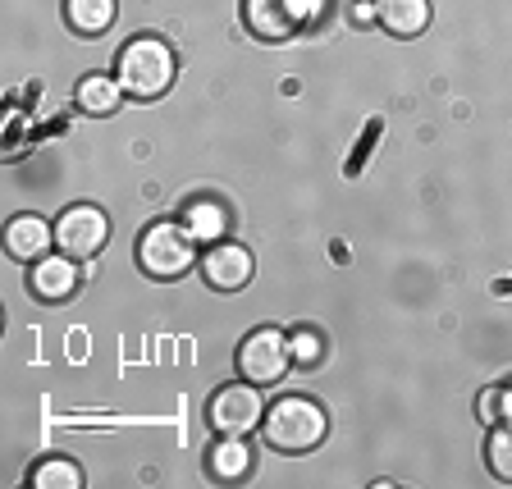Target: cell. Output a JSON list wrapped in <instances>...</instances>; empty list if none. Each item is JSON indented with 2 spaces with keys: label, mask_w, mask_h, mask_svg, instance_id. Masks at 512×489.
<instances>
[{
  "label": "cell",
  "mask_w": 512,
  "mask_h": 489,
  "mask_svg": "<svg viewBox=\"0 0 512 489\" xmlns=\"http://www.w3.org/2000/svg\"><path fill=\"white\" fill-rule=\"evenodd\" d=\"M375 14H380V28L403 42L430 28V0H375Z\"/></svg>",
  "instance_id": "8fae6325"
},
{
  "label": "cell",
  "mask_w": 512,
  "mask_h": 489,
  "mask_svg": "<svg viewBox=\"0 0 512 489\" xmlns=\"http://www.w3.org/2000/svg\"><path fill=\"white\" fill-rule=\"evenodd\" d=\"M288 352H293L298 371H316V366H320V352H325V343H320L316 330H298L293 339H288Z\"/></svg>",
  "instance_id": "ac0fdd59"
},
{
  "label": "cell",
  "mask_w": 512,
  "mask_h": 489,
  "mask_svg": "<svg viewBox=\"0 0 512 489\" xmlns=\"http://www.w3.org/2000/svg\"><path fill=\"white\" fill-rule=\"evenodd\" d=\"M320 14V0H243V23L261 42H293Z\"/></svg>",
  "instance_id": "277c9868"
},
{
  "label": "cell",
  "mask_w": 512,
  "mask_h": 489,
  "mask_svg": "<svg viewBox=\"0 0 512 489\" xmlns=\"http://www.w3.org/2000/svg\"><path fill=\"white\" fill-rule=\"evenodd\" d=\"M119 101H124V87L115 74H87L78 83V110H87V115H115Z\"/></svg>",
  "instance_id": "5bb4252c"
},
{
  "label": "cell",
  "mask_w": 512,
  "mask_h": 489,
  "mask_svg": "<svg viewBox=\"0 0 512 489\" xmlns=\"http://www.w3.org/2000/svg\"><path fill=\"white\" fill-rule=\"evenodd\" d=\"M197 270H202V279L215 288V293H238V288L252 284V252L238 243H211L202 252V261H197Z\"/></svg>",
  "instance_id": "ba28073f"
},
{
  "label": "cell",
  "mask_w": 512,
  "mask_h": 489,
  "mask_svg": "<svg viewBox=\"0 0 512 489\" xmlns=\"http://www.w3.org/2000/svg\"><path fill=\"white\" fill-rule=\"evenodd\" d=\"M115 78H119V87H124V96H133V101H156V96H165L174 87V51L160 42V37L142 32V37H133V42L119 51Z\"/></svg>",
  "instance_id": "7a4b0ae2"
},
{
  "label": "cell",
  "mask_w": 512,
  "mask_h": 489,
  "mask_svg": "<svg viewBox=\"0 0 512 489\" xmlns=\"http://www.w3.org/2000/svg\"><path fill=\"white\" fill-rule=\"evenodd\" d=\"M266 421V398H261V384L243 380V384H224L220 394L206 403V426L215 435H252Z\"/></svg>",
  "instance_id": "5b68a950"
},
{
  "label": "cell",
  "mask_w": 512,
  "mask_h": 489,
  "mask_svg": "<svg viewBox=\"0 0 512 489\" xmlns=\"http://www.w3.org/2000/svg\"><path fill=\"white\" fill-rule=\"evenodd\" d=\"M202 256H197V238L183 229V224H170L160 220L151 229H142L138 238V266L147 279H160V284H174L183 279L192 266H197Z\"/></svg>",
  "instance_id": "3957f363"
},
{
  "label": "cell",
  "mask_w": 512,
  "mask_h": 489,
  "mask_svg": "<svg viewBox=\"0 0 512 489\" xmlns=\"http://www.w3.org/2000/svg\"><path fill=\"white\" fill-rule=\"evenodd\" d=\"M51 243H55V224H46L42 215H14L5 224V252L23 266H37L42 256H51Z\"/></svg>",
  "instance_id": "9c48e42d"
},
{
  "label": "cell",
  "mask_w": 512,
  "mask_h": 489,
  "mask_svg": "<svg viewBox=\"0 0 512 489\" xmlns=\"http://www.w3.org/2000/svg\"><path fill=\"white\" fill-rule=\"evenodd\" d=\"M224 206L211 202V197H197V202L183 206V229H188L197 243H220L224 238Z\"/></svg>",
  "instance_id": "9a60e30c"
},
{
  "label": "cell",
  "mask_w": 512,
  "mask_h": 489,
  "mask_svg": "<svg viewBox=\"0 0 512 489\" xmlns=\"http://www.w3.org/2000/svg\"><path fill=\"white\" fill-rule=\"evenodd\" d=\"M480 421H490V426H503V421H512V384H503V389H490V394H480Z\"/></svg>",
  "instance_id": "d6986e66"
},
{
  "label": "cell",
  "mask_w": 512,
  "mask_h": 489,
  "mask_svg": "<svg viewBox=\"0 0 512 489\" xmlns=\"http://www.w3.org/2000/svg\"><path fill=\"white\" fill-rule=\"evenodd\" d=\"M28 288H32V298L37 302H64V298H74V288H78V266H74V256H42L37 266L28 270Z\"/></svg>",
  "instance_id": "30bf717a"
},
{
  "label": "cell",
  "mask_w": 512,
  "mask_h": 489,
  "mask_svg": "<svg viewBox=\"0 0 512 489\" xmlns=\"http://www.w3.org/2000/svg\"><path fill=\"white\" fill-rule=\"evenodd\" d=\"M238 375L252 384H279L288 375V366H293V352H288V339L279 330H270V325H261V330H252L243 343H238Z\"/></svg>",
  "instance_id": "8992f818"
},
{
  "label": "cell",
  "mask_w": 512,
  "mask_h": 489,
  "mask_svg": "<svg viewBox=\"0 0 512 489\" xmlns=\"http://www.w3.org/2000/svg\"><path fill=\"white\" fill-rule=\"evenodd\" d=\"M119 5L115 0H64V23L78 32V37H101V32L115 28Z\"/></svg>",
  "instance_id": "4fadbf2b"
},
{
  "label": "cell",
  "mask_w": 512,
  "mask_h": 489,
  "mask_svg": "<svg viewBox=\"0 0 512 489\" xmlns=\"http://www.w3.org/2000/svg\"><path fill=\"white\" fill-rule=\"evenodd\" d=\"M32 485L37 489H83V471L69 458H51L42 467H32Z\"/></svg>",
  "instance_id": "2e32d148"
},
{
  "label": "cell",
  "mask_w": 512,
  "mask_h": 489,
  "mask_svg": "<svg viewBox=\"0 0 512 489\" xmlns=\"http://www.w3.org/2000/svg\"><path fill=\"white\" fill-rule=\"evenodd\" d=\"M206 471L215 480H243L252 471V448L243 444V435H220L206 453Z\"/></svg>",
  "instance_id": "7c38bea8"
},
{
  "label": "cell",
  "mask_w": 512,
  "mask_h": 489,
  "mask_svg": "<svg viewBox=\"0 0 512 489\" xmlns=\"http://www.w3.org/2000/svg\"><path fill=\"white\" fill-rule=\"evenodd\" d=\"M352 23H380V14H375V0H357V5H352Z\"/></svg>",
  "instance_id": "ffe728a7"
},
{
  "label": "cell",
  "mask_w": 512,
  "mask_h": 489,
  "mask_svg": "<svg viewBox=\"0 0 512 489\" xmlns=\"http://www.w3.org/2000/svg\"><path fill=\"white\" fill-rule=\"evenodd\" d=\"M110 243V220L101 206H69L55 220V247L74 261H92L101 247Z\"/></svg>",
  "instance_id": "52a82bcc"
},
{
  "label": "cell",
  "mask_w": 512,
  "mask_h": 489,
  "mask_svg": "<svg viewBox=\"0 0 512 489\" xmlns=\"http://www.w3.org/2000/svg\"><path fill=\"white\" fill-rule=\"evenodd\" d=\"M261 430H266V444L275 448V453H293V458H298V453L320 448V439L330 435V416H325V407H320L316 398L288 394L266 407Z\"/></svg>",
  "instance_id": "6da1fadb"
},
{
  "label": "cell",
  "mask_w": 512,
  "mask_h": 489,
  "mask_svg": "<svg viewBox=\"0 0 512 489\" xmlns=\"http://www.w3.org/2000/svg\"><path fill=\"white\" fill-rule=\"evenodd\" d=\"M485 462H490V471L503 480V485H512V421H503V426L490 430V444H485Z\"/></svg>",
  "instance_id": "e0dca14e"
}]
</instances>
